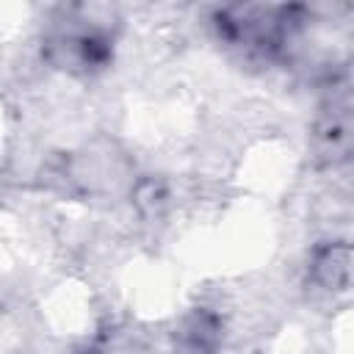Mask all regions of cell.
<instances>
[{
  "instance_id": "obj_1",
  "label": "cell",
  "mask_w": 354,
  "mask_h": 354,
  "mask_svg": "<svg viewBox=\"0 0 354 354\" xmlns=\"http://www.w3.org/2000/svg\"><path fill=\"white\" fill-rule=\"evenodd\" d=\"M50 58L58 66L69 69H102L111 61V39L100 28H77V30H64L55 33L50 41Z\"/></svg>"
},
{
  "instance_id": "obj_2",
  "label": "cell",
  "mask_w": 354,
  "mask_h": 354,
  "mask_svg": "<svg viewBox=\"0 0 354 354\" xmlns=\"http://www.w3.org/2000/svg\"><path fill=\"white\" fill-rule=\"evenodd\" d=\"M315 144L326 160L343 163L351 152V102L348 94H332L315 122Z\"/></svg>"
},
{
  "instance_id": "obj_3",
  "label": "cell",
  "mask_w": 354,
  "mask_h": 354,
  "mask_svg": "<svg viewBox=\"0 0 354 354\" xmlns=\"http://www.w3.org/2000/svg\"><path fill=\"white\" fill-rule=\"evenodd\" d=\"M218 343L221 321L207 310H194L177 326L171 354H218Z\"/></svg>"
},
{
  "instance_id": "obj_4",
  "label": "cell",
  "mask_w": 354,
  "mask_h": 354,
  "mask_svg": "<svg viewBox=\"0 0 354 354\" xmlns=\"http://www.w3.org/2000/svg\"><path fill=\"white\" fill-rule=\"evenodd\" d=\"M348 263H351V252H348V243H343V241H332V243L315 249L313 266H310L313 282L332 293L346 290L348 288Z\"/></svg>"
},
{
  "instance_id": "obj_5",
  "label": "cell",
  "mask_w": 354,
  "mask_h": 354,
  "mask_svg": "<svg viewBox=\"0 0 354 354\" xmlns=\"http://www.w3.org/2000/svg\"><path fill=\"white\" fill-rule=\"evenodd\" d=\"M80 354H97V351H94V348H88V351H80Z\"/></svg>"
}]
</instances>
